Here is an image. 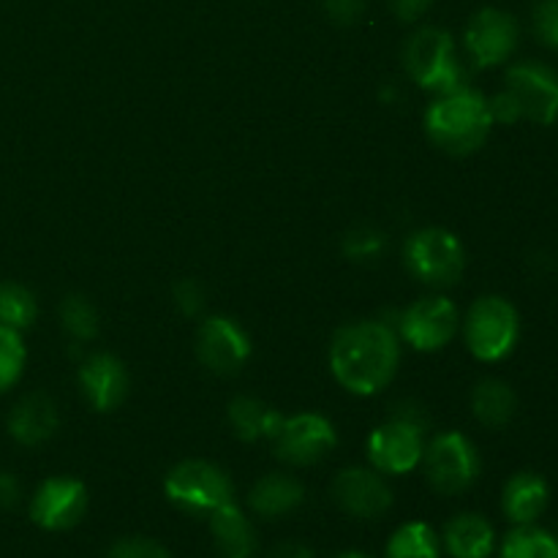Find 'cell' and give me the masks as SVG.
I'll use <instances>...</instances> for the list:
<instances>
[{"mask_svg":"<svg viewBox=\"0 0 558 558\" xmlns=\"http://www.w3.org/2000/svg\"><path fill=\"white\" fill-rule=\"evenodd\" d=\"M501 558H558V539L532 523L518 526L505 537Z\"/></svg>","mask_w":558,"mask_h":558,"instance_id":"obj_26","label":"cell"},{"mask_svg":"<svg viewBox=\"0 0 558 558\" xmlns=\"http://www.w3.org/2000/svg\"><path fill=\"white\" fill-rule=\"evenodd\" d=\"M270 558H314V554L303 543H283L272 550Z\"/></svg>","mask_w":558,"mask_h":558,"instance_id":"obj_36","label":"cell"},{"mask_svg":"<svg viewBox=\"0 0 558 558\" xmlns=\"http://www.w3.org/2000/svg\"><path fill=\"white\" fill-rule=\"evenodd\" d=\"M403 65L423 90L445 96L463 87V69L456 41L441 27H420L403 44Z\"/></svg>","mask_w":558,"mask_h":558,"instance_id":"obj_3","label":"cell"},{"mask_svg":"<svg viewBox=\"0 0 558 558\" xmlns=\"http://www.w3.org/2000/svg\"><path fill=\"white\" fill-rule=\"evenodd\" d=\"M434 5V0H390L392 14L401 22H417L428 14V9Z\"/></svg>","mask_w":558,"mask_h":558,"instance_id":"obj_34","label":"cell"},{"mask_svg":"<svg viewBox=\"0 0 558 558\" xmlns=\"http://www.w3.org/2000/svg\"><path fill=\"white\" fill-rule=\"evenodd\" d=\"M107 558H172L169 550L163 548L161 543L147 537H129V539H118V543L109 548Z\"/></svg>","mask_w":558,"mask_h":558,"instance_id":"obj_31","label":"cell"},{"mask_svg":"<svg viewBox=\"0 0 558 558\" xmlns=\"http://www.w3.org/2000/svg\"><path fill=\"white\" fill-rule=\"evenodd\" d=\"M425 134L439 150L450 156H469L485 145L494 129L488 98L472 87L436 96V101L425 109Z\"/></svg>","mask_w":558,"mask_h":558,"instance_id":"obj_2","label":"cell"},{"mask_svg":"<svg viewBox=\"0 0 558 558\" xmlns=\"http://www.w3.org/2000/svg\"><path fill=\"white\" fill-rule=\"evenodd\" d=\"M368 0H325V11L336 25H354L365 14Z\"/></svg>","mask_w":558,"mask_h":558,"instance_id":"obj_33","label":"cell"},{"mask_svg":"<svg viewBox=\"0 0 558 558\" xmlns=\"http://www.w3.org/2000/svg\"><path fill=\"white\" fill-rule=\"evenodd\" d=\"M196 357L207 371L232 376L251 360V338L229 316H207L196 332Z\"/></svg>","mask_w":558,"mask_h":558,"instance_id":"obj_13","label":"cell"},{"mask_svg":"<svg viewBox=\"0 0 558 558\" xmlns=\"http://www.w3.org/2000/svg\"><path fill=\"white\" fill-rule=\"evenodd\" d=\"M172 294L174 305H178L183 316H199L202 308H205V289H202L194 278H185V281L174 283Z\"/></svg>","mask_w":558,"mask_h":558,"instance_id":"obj_32","label":"cell"},{"mask_svg":"<svg viewBox=\"0 0 558 558\" xmlns=\"http://www.w3.org/2000/svg\"><path fill=\"white\" fill-rule=\"evenodd\" d=\"M163 494L180 510L210 518L223 505L234 501L229 474L210 461H183L163 480Z\"/></svg>","mask_w":558,"mask_h":558,"instance_id":"obj_6","label":"cell"},{"mask_svg":"<svg viewBox=\"0 0 558 558\" xmlns=\"http://www.w3.org/2000/svg\"><path fill=\"white\" fill-rule=\"evenodd\" d=\"M332 499L357 521H379L392 507V490L376 469L349 466L332 480Z\"/></svg>","mask_w":558,"mask_h":558,"instance_id":"obj_15","label":"cell"},{"mask_svg":"<svg viewBox=\"0 0 558 558\" xmlns=\"http://www.w3.org/2000/svg\"><path fill=\"white\" fill-rule=\"evenodd\" d=\"M305 501V488L298 477L283 472H270L248 494V507L254 515L265 518V521H276V518H287L298 510Z\"/></svg>","mask_w":558,"mask_h":558,"instance_id":"obj_18","label":"cell"},{"mask_svg":"<svg viewBox=\"0 0 558 558\" xmlns=\"http://www.w3.org/2000/svg\"><path fill=\"white\" fill-rule=\"evenodd\" d=\"M403 262L420 283L445 289L461 281L466 270V251L450 229L425 227L407 240Z\"/></svg>","mask_w":558,"mask_h":558,"instance_id":"obj_5","label":"cell"},{"mask_svg":"<svg viewBox=\"0 0 558 558\" xmlns=\"http://www.w3.org/2000/svg\"><path fill=\"white\" fill-rule=\"evenodd\" d=\"M80 387L96 412H114L129 396V371L114 354L96 352L80 363Z\"/></svg>","mask_w":558,"mask_h":558,"instance_id":"obj_16","label":"cell"},{"mask_svg":"<svg viewBox=\"0 0 558 558\" xmlns=\"http://www.w3.org/2000/svg\"><path fill=\"white\" fill-rule=\"evenodd\" d=\"M518 412V396L507 381L483 379L472 392V414L485 428H505Z\"/></svg>","mask_w":558,"mask_h":558,"instance_id":"obj_23","label":"cell"},{"mask_svg":"<svg viewBox=\"0 0 558 558\" xmlns=\"http://www.w3.org/2000/svg\"><path fill=\"white\" fill-rule=\"evenodd\" d=\"M25 360L27 352L20 332L0 325V396L20 381L22 371H25Z\"/></svg>","mask_w":558,"mask_h":558,"instance_id":"obj_28","label":"cell"},{"mask_svg":"<svg viewBox=\"0 0 558 558\" xmlns=\"http://www.w3.org/2000/svg\"><path fill=\"white\" fill-rule=\"evenodd\" d=\"M365 452H368L371 466L379 474L401 477V474L414 472L423 463L425 452L423 423H417L409 414H398V417L376 425L371 430Z\"/></svg>","mask_w":558,"mask_h":558,"instance_id":"obj_8","label":"cell"},{"mask_svg":"<svg viewBox=\"0 0 558 558\" xmlns=\"http://www.w3.org/2000/svg\"><path fill=\"white\" fill-rule=\"evenodd\" d=\"M270 445L278 461L289 463V466H314L336 450L338 434L327 417L303 412L283 417L281 428L272 436Z\"/></svg>","mask_w":558,"mask_h":558,"instance_id":"obj_9","label":"cell"},{"mask_svg":"<svg viewBox=\"0 0 558 558\" xmlns=\"http://www.w3.org/2000/svg\"><path fill=\"white\" fill-rule=\"evenodd\" d=\"M210 534L213 545H216V554L221 558H254L256 545H259L254 523H251V518L234 501L213 512Z\"/></svg>","mask_w":558,"mask_h":558,"instance_id":"obj_19","label":"cell"},{"mask_svg":"<svg viewBox=\"0 0 558 558\" xmlns=\"http://www.w3.org/2000/svg\"><path fill=\"white\" fill-rule=\"evenodd\" d=\"M16 501H20V483L14 480V474L0 472V510H11Z\"/></svg>","mask_w":558,"mask_h":558,"instance_id":"obj_35","label":"cell"},{"mask_svg":"<svg viewBox=\"0 0 558 558\" xmlns=\"http://www.w3.org/2000/svg\"><path fill=\"white\" fill-rule=\"evenodd\" d=\"M423 469L430 488L441 496H458L480 477V456L472 439L458 430L439 434L425 445Z\"/></svg>","mask_w":558,"mask_h":558,"instance_id":"obj_7","label":"cell"},{"mask_svg":"<svg viewBox=\"0 0 558 558\" xmlns=\"http://www.w3.org/2000/svg\"><path fill=\"white\" fill-rule=\"evenodd\" d=\"M441 539L436 537L434 529L423 521L403 523L396 529L385 548V558H439Z\"/></svg>","mask_w":558,"mask_h":558,"instance_id":"obj_24","label":"cell"},{"mask_svg":"<svg viewBox=\"0 0 558 558\" xmlns=\"http://www.w3.org/2000/svg\"><path fill=\"white\" fill-rule=\"evenodd\" d=\"M548 483H545L539 474L521 472L505 485L501 507H505V515L510 518L515 526H529V523H534L543 515L545 507H548Z\"/></svg>","mask_w":558,"mask_h":558,"instance_id":"obj_21","label":"cell"},{"mask_svg":"<svg viewBox=\"0 0 558 558\" xmlns=\"http://www.w3.org/2000/svg\"><path fill=\"white\" fill-rule=\"evenodd\" d=\"M87 512V488L76 477H49L31 499V521L47 532L74 529Z\"/></svg>","mask_w":558,"mask_h":558,"instance_id":"obj_14","label":"cell"},{"mask_svg":"<svg viewBox=\"0 0 558 558\" xmlns=\"http://www.w3.org/2000/svg\"><path fill=\"white\" fill-rule=\"evenodd\" d=\"M229 425H232V434L240 441H270L278 434L283 423V414L278 409H270L267 403H262L259 398L240 396L229 403Z\"/></svg>","mask_w":558,"mask_h":558,"instance_id":"obj_22","label":"cell"},{"mask_svg":"<svg viewBox=\"0 0 558 558\" xmlns=\"http://www.w3.org/2000/svg\"><path fill=\"white\" fill-rule=\"evenodd\" d=\"M441 548L452 558H488L496 548V532L483 515L463 512L445 526Z\"/></svg>","mask_w":558,"mask_h":558,"instance_id":"obj_20","label":"cell"},{"mask_svg":"<svg viewBox=\"0 0 558 558\" xmlns=\"http://www.w3.org/2000/svg\"><path fill=\"white\" fill-rule=\"evenodd\" d=\"M336 558H371V556L360 554V550H347V554H338Z\"/></svg>","mask_w":558,"mask_h":558,"instance_id":"obj_37","label":"cell"},{"mask_svg":"<svg viewBox=\"0 0 558 558\" xmlns=\"http://www.w3.org/2000/svg\"><path fill=\"white\" fill-rule=\"evenodd\" d=\"M38 300L27 287L14 281L0 283V325L22 332L36 322Z\"/></svg>","mask_w":558,"mask_h":558,"instance_id":"obj_25","label":"cell"},{"mask_svg":"<svg viewBox=\"0 0 558 558\" xmlns=\"http://www.w3.org/2000/svg\"><path fill=\"white\" fill-rule=\"evenodd\" d=\"M521 336V316L515 305L499 294L474 300L463 319V341L469 352L483 363H499L515 349Z\"/></svg>","mask_w":558,"mask_h":558,"instance_id":"obj_4","label":"cell"},{"mask_svg":"<svg viewBox=\"0 0 558 558\" xmlns=\"http://www.w3.org/2000/svg\"><path fill=\"white\" fill-rule=\"evenodd\" d=\"M387 240L379 229L374 227H360L343 238V254L352 262H374L379 259L381 251H385Z\"/></svg>","mask_w":558,"mask_h":558,"instance_id":"obj_29","label":"cell"},{"mask_svg":"<svg viewBox=\"0 0 558 558\" xmlns=\"http://www.w3.org/2000/svg\"><path fill=\"white\" fill-rule=\"evenodd\" d=\"M60 322L74 341H93L98 336V314L90 300L82 294H69L60 303Z\"/></svg>","mask_w":558,"mask_h":558,"instance_id":"obj_27","label":"cell"},{"mask_svg":"<svg viewBox=\"0 0 558 558\" xmlns=\"http://www.w3.org/2000/svg\"><path fill=\"white\" fill-rule=\"evenodd\" d=\"M521 41L518 20L505 9H480L463 31V47L477 69H494L512 58Z\"/></svg>","mask_w":558,"mask_h":558,"instance_id":"obj_11","label":"cell"},{"mask_svg":"<svg viewBox=\"0 0 558 558\" xmlns=\"http://www.w3.org/2000/svg\"><path fill=\"white\" fill-rule=\"evenodd\" d=\"M401 338L385 322L365 319L341 327L330 343V371L352 396H376L396 376Z\"/></svg>","mask_w":558,"mask_h":558,"instance_id":"obj_1","label":"cell"},{"mask_svg":"<svg viewBox=\"0 0 558 558\" xmlns=\"http://www.w3.org/2000/svg\"><path fill=\"white\" fill-rule=\"evenodd\" d=\"M461 327L456 303L445 294L420 298L409 305L398 322V338L417 352H439L456 338Z\"/></svg>","mask_w":558,"mask_h":558,"instance_id":"obj_10","label":"cell"},{"mask_svg":"<svg viewBox=\"0 0 558 558\" xmlns=\"http://www.w3.org/2000/svg\"><path fill=\"white\" fill-rule=\"evenodd\" d=\"M58 423V407H54L52 398L44 396V392H31V396L14 403L9 420H5V428H9V436L16 445L36 447L52 439Z\"/></svg>","mask_w":558,"mask_h":558,"instance_id":"obj_17","label":"cell"},{"mask_svg":"<svg viewBox=\"0 0 558 558\" xmlns=\"http://www.w3.org/2000/svg\"><path fill=\"white\" fill-rule=\"evenodd\" d=\"M534 36L545 44V47L558 49V0H539L534 5L532 14Z\"/></svg>","mask_w":558,"mask_h":558,"instance_id":"obj_30","label":"cell"},{"mask_svg":"<svg viewBox=\"0 0 558 558\" xmlns=\"http://www.w3.org/2000/svg\"><path fill=\"white\" fill-rule=\"evenodd\" d=\"M505 93L518 107L521 120L550 125L558 118V76L548 65L526 63L510 65L505 76Z\"/></svg>","mask_w":558,"mask_h":558,"instance_id":"obj_12","label":"cell"}]
</instances>
